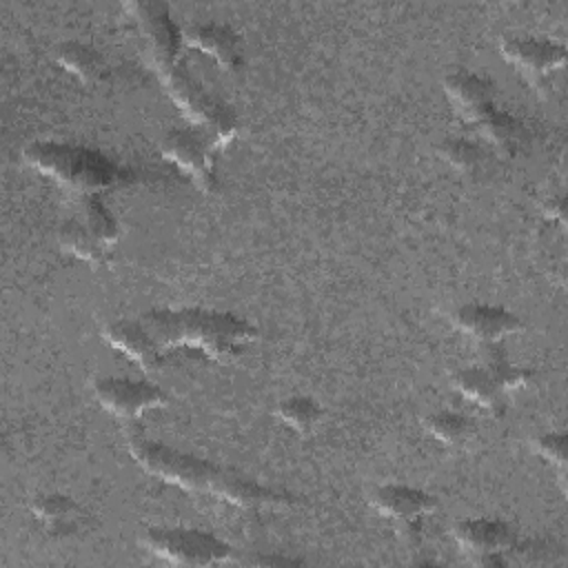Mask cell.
Instances as JSON below:
<instances>
[{
  "label": "cell",
  "instance_id": "1",
  "mask_svg": "<svg viewBox=\"0 0 568 568\" xmlns=\"http://www.w3.org/2000/svg\"><path fill=\"white\" fill-rule=\"evenodd\" d=\"M126 11L138 20L146 64L162 80L175 106L189 122L202 129L211 149L229 144L237 135V120L229 109H224V104L206 93L178 60L182 36L166 7L153 2H129Z\"/></svg>",
  "mask_w": 568,
  "mask_h": 568
},
{
  "label": "cell",
  "instance_id": "2",
  "mask_svg": "<svg viewBox=\"0 0 568 568\" xmlns=\"http://www.w3.org/2000/svg\"><path fill=\"white\" fill-rule=\"evenodd\" d=\"M126 450L142 470L189 493L209 495L240 508L282 506L293 501L286 493L266 488L231 468L186 455L166 444L151 442L140 433H129Z\"/></svg>",
  "mask_w": 568,
  "mask_h": 568
},
{
  "label": "cell",
  "instance_id": "3",
  "mask_svg": "<svg viewBox=\"0 0 568 568\" xmlns=\"http://www.w3.org/2000/svg\"><path fill=\"white\" fill-rule=\"evenodd\" d=\"M140 322L160 351L189 346L215 362L237 359L257 337V328L246 320L206 308H153Z\"/></svg>",
  "mask_w": 568,
  "mask_h": 568
},
{
  "label": "cell",
  "instance_id": "4",
  "mask_svg": "<svg viewBox=\"0 0 568 568\" xmlns=\"http://www.w3.org/2000/svg\"><path fill=\"white\" fill-rule=\"evenodd\" d=\"M444 91L455 109V113L479 131V135L490 142L501 155H517L526 144V126L510 113L497 109L495 87L466 69L453 71L444 78Z\"/></svg>",
  "mask_w": 568,
  "mask_h": 568
},
{
  "label": "cell",
  "instance_id": "5",
  "mask_svg": "<svg viewBox=\"0 0 568 568\" xmlns=\"http://www.w3.org/2000/svg\"><path fill=\"white\" fill-rule=\"evenodd\" d=\"M22 158L42 175H49L62 186L87 197L122 180V171L113 162L98 151L75 144L40 140L27 144L22 149Z\"/></svg>",
  "mask_w": 568,
  "mask_h": 568
},
{
  "label": "cell",
  "instance_id": "6",
  "mask_svg": "<svg viewBox=\"0 0 568 568\" xmlns=\"http://www.w3.org/2000/svg\"><path fill=\"white\" fill-rule=\"evenodd\" d=\"M140 546L155 559L173 566H215L233 561V546L193 528H144Z\"/></svg>",
  "mask_w": 568,
  "mask_h": 568
},
{
  "label": "cell",
  "instance_id": "7",
  "mask_svg": "<svg viewBox=\"0 0 568 568\" xmlns=\"http://www.w3.org/2000/svg\"><path fill=\"white\" fill-rule=\"evenodd\" d=\"M453 539L468 561L477 566H504L506 555L517 548L513 528L497 519H459L453 526Z\"/></svg>",
  "mask_w": 568,
  "mask_h": 568
},
{
  "label": "cell",
  "instance_id": "8",
  "mask_svg": "<svg viewBox=\"0 0 568 568\" xmlns=\"http://www.w3.org/2000/svg\"><path fill=\"white\" fill-rule=\"evenodd\" d=\"M91 388L95 402L120 419H135L151 408L169 404L166 390L149 382H135L126 377H98L93 379Z\"/></svg>",
  "mask_w": 568,
  "mask_h": 568
},
{
  "label": "cell",
  "instance_id": "9",
  "mask_svg": "<svg viewBox=\"0 0 568 568\" xmlns=\"http://www.w3.org/2000/svg\"><path fill=\"white\" fill-rule=\"evenodd\" d=\"M160 153L164 160L184 171L197 189L204 193L215 191L217 178L211 160V144L202 135L186 129H173L162 138Z\"/></svg>",
  "mask_w": 568,
  "mask_h": 568
},
{
  "label": "cell",
  "instance_id": "10",
  "mask_svg": "<svg viewBox=\"0 0 568 568\" xmlns=\"http://www.w3.org/2000/svg\"><path fill=\"white\" fill-rule=\"evenodd\" d=\"M501 55L521 69L532 82H541L550 71L566 64V49L552 40L532 38V36H506L499 42Z\"/></svg>",
  "mask_w": 568,
  "mask_h": 568
},
{
  "label": "cell",
  "instance_id": "11",
  "mask_svg": "<svg viewBox=\"0 0 568 568\" xmlns=\"http://www.w3.org/2000/svg\"><path fill=\"white\" fill-rule=\"evenodd\" d=\"M371 504L382 517L393 519L410 532L417 530L422 519L437 508V499L430 493L404 484L377 486L371 495Z\"/></svg>",
  "mask_w": 568,
  "mask_h": 568
},
{
  "label": "cell",
  "instance_id": "12",
  "mask_svg": "<svg viewBox=\"0 0 568 568\" xmlns=\"http://www.w3.org/2000/svg\"><path fill=\"white\" fill-rule=\"evenodd\" d=\"M455 328H459L464 335L481 342V344H499L504 337L515 335L524 328L521 320L506 311L504 306L493 304H464L455 308L450 315Z\"/></svg>",
  "mask_w": 568,
  "mask_h": 568
},
{
  "label": "cell",
  "instance_id": "13",
  "mask_svg": "<svg viewBox=\"0 0 568 568\" xmlns=\"http://www.w3.org/2000/svg\"><path fill=\"white\" fill-rule=\"evenodd\" d=\"M104 342L129 357L144 371H158L162 366V351L142 322L118 320L102 331Z\"/></svg>",
  "mask_w": 568,
  "mask_h": 568
},
{
  "label": "cell",
  "instance_id": "14",
  "mask_svg": "<svg viewBox=\"0 0 568 568\" xmlns=\"http://www.w3.org/2000/svg\"><path fill=\"white\" fill-rule=\"evenodd\" d=\"M182 40L189 47L211 55L222 69L233 71L242 62L237 36L229 27L213 22H195L182 31Z\"/></svg>",
  "mask_w": 568,
  "mask_h": 568
},
{
  "label": "cell",
  "instance_id": "15",
  "mask_svg": "<svg viewBox=\"0 0 568 568\" xmlns=\"http://www.w3.org/2000/svg\"><path fill=\"white\" fill-rule=\"evenodd\" d=\"M450 386L464 395L468 402L490 410L501 413L504 410V390L499 384L479 366L459 368L450 375Z\"/></svg>",
  "mask_w": 568,
  "mask_h": 568
},
{
  "label": "cell",
  "instance_id": "16",
  "mask_svg": "<svg viewBox=\"0 0 568 568\" xmlns=\"http://www.w3.org/2000/svg\"><path fill=\"white\" fill-rule=\"evenodd\" d=\"M31 513L36 519H40L53 532H69L82 519L80 506L71 497L60 495V493L36 497L31 504Z\"/></svg>",
  "mask_w": 568,
  "mask_h": 568
},
{
  "label": "cell",
  "instance_id": "17",
  "mask_svg": "<svg viewBox=\"0 0 568 568\" xmlns=\"http://www.w3.org/2000/svg\"><path fill=\"white\" fill-rule=\"evenodd\" d=\"M53 58L55 62L78 75L80 80L84 82H93L102 75V69H104V60L102 55L89 47V44H82V42H75V40H67V42H60L53 51Z\"/></svg>",
  "mask_w": 568,
  "mask_h": 568
},
{
  "label": "cell",
  "instance_id": "18",
  "mask_svg": "<svg viewBox=\"0 0 568 568\" xmlns=\"http://www.w3.org/2000/svg\"><path fill=\"white\" fill-rule=\"evenodd\" d=\"M58 244L84 262L100 264L106 260V246L78 220H67L58 231Z\"/></svg>",
  "mask_w": 568,
  "mask_h": 568
},
{
  "label": "cell",
  "instance_id": "19",
  "mask_svg": "<svg viewBox=\"0 0 568 568\" xmlns=\"http://www.w3.org/2000/svg\"><path fill=\"white\" fill-rule=\"evenodd\" d=\"M424 428L446 446H466L475 437V424L455 410H435L426 415Z\"/></svg>",
  "mask_w": 568,
  "mask_h": 568
},
{
  "label": "cell",
  "instance_id": "20",
  "mask_svg": "<svg viewBox=\"0 0 568 568\" xmlns=\"http://www.w3.org/2000/svg\"><path fill=\"white\" fill-rule=\"evenodd\" d=\"M484 371L499 384V388L504 393L513 390V388H521L532 379V371L513 364L510 357L506 355V351L499 348L497 344H488Z\"/></svg>",
  "mask_w": 568,
  "mask_h": 568
},
{
  "label": "cell",
  "instance_id": "21",
  "mask_svg": "<svg viewBox=\"0 0 568 568\" xmlns=\"http://www.w3.org/2000/svg\"><path fill=\"white\" fill-rule=\"evenodd\" d=\"M277 417L288 424L297 433H308L322 417V408L317 402L304 395H293L277 404Z\"/></svg>",
  "mask_w": 568,
  "mask_h": 568
},
{
  "label": "cell",
  "instance_id": "22",
  "mask_svg": "<svg viewBox=\"0 0 568 568\" xmlns=\"http://www.w3.org/2000/svg\"><path fill=\"white\" fill-rule=\"evenodd\" d=\"M104 246H111L118 242L120 237V231H118V224L115 220L109 215V211L104 209V204L95 197V195H89L82 204V215L78 217Z\"/></svg>",
  "mask_w": 568,
  "mask_h": 568
},
{
  "label": "cell",
  "instance_id": "23",
  "mask_svg": "<svg viewBox=\"0 0 568 568\" xmlns=\"http://www.w3.org/2000/svg\"><path fill=\"white\" fill-rule=\"evenodd\" d=\"M442 158L459 171H473L481 162V149L473 140L466 138H446L439 144Z\"/></svg>",
  "mask_w": 568,
  "mask_h": 568
},
{
  "label": "cell",
  "instance_id": "24",
  "mask_svg": "<svg viewBox=\"0 0 568 568\" xmlns=\"http://www.w3.org/2000/svg\"><path fill=\"white\" fill-rule=\"evenodd\" d=\"M530 448L546 462L555 464L561 473L566 468V435L564 433H546L532 439Z\"/></svg>",
  "mask_w": 568,
  "mask_h": 568
},
{
  "label": "cell",
  "instance_id": "25",
  "mask_svg": "<svg viewBox=\"0 0 568 568\" xmlns=\"http://www.w3.org/2000/svg\"><path fill=\"white\" fill-rule=\"evenodd\" d=\"M564 213H566V200L564 197H550L544 204V215L550 220H559L564 222Z\"/></svg>",
  "mask_w": 568,
  "mask_h": 568
}]
</instances>
